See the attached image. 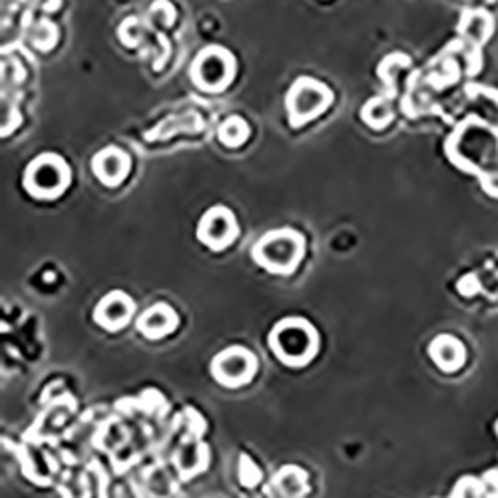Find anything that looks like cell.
Returning <instances> with one entry per match:
<instances>
[{
	"instance_id": "3957f363",
	"label": "cell",
	"mask_w": 498,
	"mask_h": 498,
	"mask_svg": "<svg viewBox=\"0 0 498 498\" xmlns=\"http://www.w3.org/2000/svg\"><path fill=\"white\" fill-rule=\"evenodd\" d=\"M269 347L288 367H303L317 355L319 335L309 321L288 317L271 329Z\"/></svg>"
},
{
	"instance_id": "4fadbf2b",
	"label": "cell",
	"mask_w": 498,
	"mask_h": 498,
	"mask_svg": "<svg viewBox=\"0 0 498 498\" xmlns=\"http://www.w3.org/2000/svg\"><path fill=\"white\" fill-rule=\"evenodd\" d=\"M218 138L223 146L228 148H238L243 142L249 138V126L248 122L239 116L228 118L218 130Z\"/></svg>"
},
{
	"instance_id": "7a4b0ae2",
	"label": "cell",
	"mask_w": 498,
	"mask_h": 498,
	"mask_svg": "<svg viewBox=\"0 0 498 498\" xmlns=\"http://www.w3.org/2000/svg\"><path fill=\"white\" fill-rule=\"evenodd\" d=\"M251 256L266 271L276 276H291L305 256V238L291 228L268 231L253 246Z\"/></svg>"
},
{
	"instance_id": "2e32d148",
	"label": "cell",
	"mask_w": 498,
	"mask_h": 498,
	"mask_svg": "<svg viewBox=\"0 0 498 498\" xmlns=\"http://www.w3.org/2000/svg\"><path fill=\"white\" fill-rule=\"evenodd\" d=\"M30 40L40 50H50L58 43V28L50 20H40V23L30 30Z\"/></svg>"
},
{
	"instance_id": "ffe728a7",
	"label": "cell",
	"mask_w": 498,
	"mask_h": 498,
	"mask_svg": "<svg viewBox=\"0 0 498 498\" xmlns=\"http://www.w3.org/2000/svg\"><path fill=\"white\" fill-rule=\"evenodd\" d=\"M38 6H43L44 10H56L60 6V0H38Z\"/></svg>"
},
{
	"instance_id": "6da1fadb",
	"label": "cell",
	"mask_w": 498,
	"mask_h": 498,
	"mask_svg": "<svg viewBox=\"0 0 498 498\" xmlns=\"http://www.w3.org/2000/svg\"><path fill=\"white\" fill-rule=\"evenodd\" d=\"M449 158L463 170L474 171L483 188L498 198V134L479 120H469L449 140Z\"/></svg>"
},
{
	"instance_id": "52a82bcc",
	"label": "cell",
	"mask_w": 498,
	"mask_h": 498,
	"mask_svg": "<svg viewBox=\"0 0 498 498\" xmlns=\"http://www.w3.org/2000/svg\"><path fill=\"white\" fill-rule=\"evenodd\" d=\"M258 373V357L249 349L233 345L223 349L211 361V375L223 387L239 389L248 385Z\"/></svg>"
},
{
	"instance_id": "30bf717a",
	"label": "cell",
	"mask_w": 498,
	"mask_h": 498,
	"mask_svg": "<svg viewBox=\"0 0 498 498\" xmlns=\"http://www.w3.org/2000/svg\"><path fill=\"white\" fill-rule=\"evenodd\" d=\"M93 170L102 184L116 188L130 174V156L124 150H120L116 146H108L94 156Z\"/></svg>"
},
{
	"instance_id": "7c38bea8",
	"label": "cell",
	"mask_w": 498,
	"mask_h": 498,
	"mask_svg": "<svg viewBox=\"0 0 498 498\" xmlns=\"http://www.w3.org/2000/svg\"><path fill=\"white\" fill-rule=\"evenodd\" d=\"M429 355L433 363L444 373L459 371L466 361L464 345L453 335H439L429 345Z\"/></svg>"
},
{
	"instance_id": "5b68a950",
	"label": "cell",
	"mask_w": 498,
	"mask_h": 498,
	"mask_svg": "<svg viewBox=\"0 0 498 498\" xmlns=\"http://www.w3.org/2000/svg\"><path fill=\"white\" fill-rule=\"evenodd\" d=\"M333 93L323 84L321 80L315 78H298L296 83L291 84L286 106L289 114V124L293 128H299L308 122L319 118L325 110L331 106Z\"/></svg>"
},
{
	"instance_id": "8992f818",
	"label": "cell",
	"mask_w": 498,
	"mask_h": 498,
	"mask_svg": "<svg viewBox=\"0 0 498 498\" xmlns=\"http://www.w3.org/2000/svg\"><path fill=\"white\" fill-rule=\"evenodd\" d=\"M191 80L206 93H221L236 76V58L223 46H206L191 63Z\"/></svg>"
},
{
	"instance_id": "277c9868",
	"label": "cell",
	"mask_w": 498,
	"mask_h": 498,
	"mask_svg": "<svg viewBox=\"0 0 498 498\" xmlns=\"http://www.w3.org/2000/svg\"><path fill=\"white\" fill-rule=\"evenodd\" d=\"M73 171L58 154H40L24 170V190L36 200H54L64 194Z\"/></svg>"
},
{
	"instance_id": "9a60e30c",
	"label": "cell",
	"mask_w": 498,
	"mask_h": 498,
	"mask_svg": "<svg viewBox=\"0 0 498 498\" xmlns=\"http://www.w3.org/2000/svg\"><path fill=\"white\" fill-rule=\"evenodd\" d=\"M361 116L365 120V124L375 128V130H381L393 120V110H391L387 100L373 98V100L367 102V104L363 106Z\"/></svg>"
},
{
	"instance_id": "ba28073f",
	"label": "cell",
	"mask_w": 498,
	"mask_h": 498,
	"mask_svg": "<svg viewBox=\"0 0 498 498\" xmlns=\"http://www.w3.org/2000/svg\"><path fill=\"white\" fill-rule=\"evenodd\" d=\"M239 236L238 220L226 206H213L198 223V239L213 251L229 248Z\"/></svg>"
},
{
	"instance_id": "d6986e66",
	"label": "cell",
	"mask_w": 498,
	"mask_h": 498,
	"mask_svg": "<svg viewBox=\"0 0 498 498\" xmlns=\"http://www.w3.org/2000/svg\"><path fill=\"white\" fill-rule=\"evenodd\" d=\"M459 289H461L463 296H474V293L481 289L479 279H476V276H464L459 281Z\"/></svg>"
},
{
	"instance_id": "9c48e42d",
	"label": "cell",
	"mask_w": 498,
	"mask_h": 498,
	"mask_svg": "<svg viewBox=\"0 0 498 498\" xmlns=\"http://www.w3.org/2000/svg\"><path fill=\"white\" fill-rule=\"evenodd\" d=\"M134 299L126 296L124 291H110L102 298L94 309V319L108 331H120L134 317Z\"/></svg>"
},
{
	"instance_id": "e0dca14e",
	"label": "cell",
	"mask_w": 498,
	"mask_h": 498,
	"mask_svg": "<svg viewBox=\"0 0 498 498\" xmlns=\"http://www.w3.org/2000/svg\"><path fill=\"white\" fill-rule=\"evenodd\" d=\"M150 15L151 18H156L160 24H171L176 18V10L170 3H166V0H158V3L151 6Z\"/></svg>"
},
{
	"instance_id": "44dd1931",
	"label": "cell",
	"mask_w": 498,
	"mask_h": 498,
	"mask_svg": "<svg viewBox=\"0 0 498 498\" xmlns=\"http://www.w3.org/2000/svg\"><path fill=\"white\" fill-rule=\"evenodd\" d=\"M496 435H498V423H496Z\"/></svg>"
},
{
	"instance_id": "ac0fdd59",
	"label": "cell",
	"mask_w": 498,
	"mask_h": 498,
	"mask_svg": "<svg viewBox=\"0 0 498 498\" xmlns=\"http://www.w3.org/2000/svg\"><path fill=\"white\" fill-rule=\"evenodd\" d=\"M481 484H483L484 498H498V471L486 473Z\"/></svg>"
},
{
	"instance_id": "5bb4252c",
	"label": "cell",
	"mask_w": 498,
	"mask_h": 498,
	"mask_svg": "<svg viewBox=\"0 0 498 498\" xmlns=\"http://www.w3.org/2000/svg\"><path fill=\"white\" fill-rule=\"evenodd\" d=\"M308 474H305L301 469H296V466H288L276 476V484L278 489L289 496V498H299L305 493H308Z\"/></svg>"
},
{
	"instance_id": "8fae6325",
	"label": "cell",
	"mask_w": 498,
	"mask_h": 498,
	"mask_svg": "<svg viewBox=\"0 0 498 498\" xmlns=\"http://www.w3.org/2000/svg\"><path fill=\"white\" fill-rule=\"evenodd\" d=\"M178 323H180L178 313L171 309L170 305L156 303L140 315L136 321V327L146 339L158 341V339H164L166 335L174 333Z\"/></svg>"
}]
</instances>
